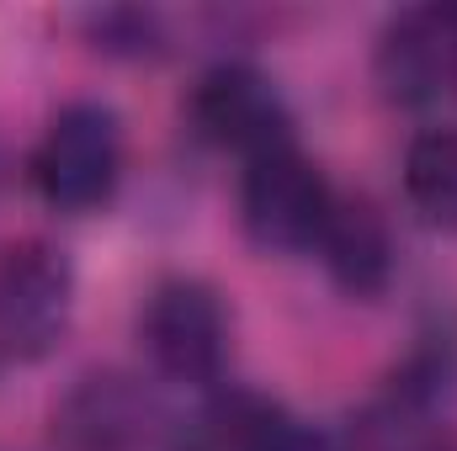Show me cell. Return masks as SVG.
I'll return each instance as SVG.
<instances>
[{"label":"cell","instance_id":"obj_11","mask_svg":"<svg viewBox=\"0 0 457 451\" xmlns=\"http://www.w3.org/2000/svg\"><path fill=\"white\" fill-rule=\"evenodd\" d=\"M255 451H341L325 430H314V425H303V420H293L287 409H277V420L266 425V436L255 441Z\"/></svg>","mask_w":457,"mask_h":451},{"label":"cell","instance_id":"obj_8","mask_svg":"<svg viewBox=\"0 0 457 451\" xmlns=\"http://www.w3.org/2000/svg\"><path fill=\"white\" fill-rule=\"evenodd\" d=\"M314 250L345 298L372 303L394 282V234H388V218L367 197H336Z\"/></svg>","mask_w":457,"mask_h":451},{"label":"cell","instance_id":"obj_2","mask_svg":"<svg viewBox=\"0 0 457 451\" xmlns=\"http://www.w3.org/2000/svg\"><path fill=\"white\" fill-rule=\"evenodd\" d=\"M59 451H187V425L122 372L80 377L54 409Z\"/></svg>","mask_w":457,"mask_h":451},{"label":"cell","instance_id":"obj_1","mask_svg":"<svg viewBox=\"0 0 457 451\" xmlns=\"http://www.w3.org/2000/svg\"><path fill=\"white\" fill-rule=\"evenodd\" d=\"M122 181V122L107 102H70L32 149V186L54 213H96Z\"/></svg>","mask_w":457,"mask_h":451},{"label":"cell","instance_id":"obj_5","mask_svg":"<svg viewBox=\"0 0 457 451\" xmlns=\"http://www.w3.org/2000/svg\"><path fill=\"white\" fill-rule=\"evenodd\" d=\"M144 350L170 382H213L228 361V308L197 276H170L144 303Z\"/></svg>","mask_w":457,"mask_h":451},{"label":"cell","instance_id":"obj_7","mask_svg":"<svg viewBox=\"0 0 457 451\" xmlns=\"http://www.w3.org/2000/svg\"><path fill=\"white\" fill-rule=\"evenodd\" d=\"M372 75L388 102L431 107L457 86V5H410L378 32Z\"/></svg>","mask_w":457,"mask_h":451},{"label":"cell","instance_id":"obj_3","mask_svg":"<svg viewBox=\"0 0 457 451\" xmlns=\"http://www.w3.org/2000/svg\"><path fill=\"white\" fill-rule=\"evenodd\" d=\"M75 308V271L43 239L0 244V361H43Z\"/></svg>","mask_w":457,"mask_h":451},{"label":"cell","instance_id":"obj_6","mask_svg":"<svg viewBox=\"0 0 457 451\" xmlns=\"http://www.w3.org/2000/svg\"><path fill=\"white\" fill-rule=\"evenodd\" d=\"M192 122L197 133L213 144L239 154L245 165L277 149H293V112L282 102V91L255 70V64H213L197 91H192Z\"/></svg>","mask_w":457,"mask_h":451},{"label":"cell","instance_id":"obj_9","mask_svg":"<svg viewBox=\"0 0 457 451\" xmlns=\"http://www.w3.org/2000/svg\"><path fill=\"white\" fill-rule=\"evenodd\" d=\"M404 197L431 228L457 234V122L426 127L404 154Z\"/></svg>","mask_w":457,"mask_h":451},{"label":"cell","instance_id":"obj_10","mask_svg":"<svg viewBox=\"0 0 457 451\" xmlns=\"http://www.w3.org/2000/svg\"><path fill=\"white\" fill-rule=\"evenodd\" d=\"M86 27H91L96 48H107V53L144 59V53L160 48V21H154L149 11H91Z\"/></svg>","mask_w":457,"mask_h":451},{"label":"cell","instance_id":"obj_4","mask_svg":"<svg viewBox=\"0 0 457 451\" xmlns=\"http://www.w3.org/2000/svg\"><path fill=\"white\" fill-rule=\"evenodd\" d=\"M330 181L320 176V165L298 149H277L245 165V186H239V224L250 234L255 250L266 255H293V250H314L320 228L330 218Z\"/></svg>","mask_w":457,"mask_h":451},{"label":"cell","instance_id":"obj_12","mask_svg":"<svg viewBox=\"0 0 457 451\" xmlns=\"http://www.w3.org/2000/svg\"><path fill=\"white\" fill-rule=\"evenodd\" d=\"M399 451H457V441H447V436H410V441H399Z\"/></svg>","mask_w":457,"mask_h":451}]
</instances>
